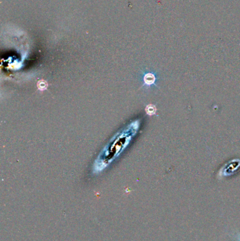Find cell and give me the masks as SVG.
Instances as JSON below:
<instances>
[{
    "label": "cell",
    "mask_w": 240,
    "mask_h": 241,
    "mask_svg": "<svg viewBox=\"0 0 240 241\" xmlns=\"http://www.w3.org/2000/svg\"><path fill=\"white\" fill-rule=\"evenodd\" d=\"M144 81H145V83L147 86L155 85L156 76H154V74H151V73H148V74H147L144 76Z\"/></svg>",
    "instance_id": "cell-1"
},
{
    "label": "cell",
    "mask_w": 240,
    "mask_h": 241,
    "mask_svg": "<svg viewBox=\"0 0 240 241\" xmlns=\"http://www.w3.org/2000/svg\"><path fill=\"white\" fill-rule=\"evenodd\" d=\"M156 106L154 105H148L147 107H146V109H145V111L147 112V114L149 116H152V115H154V114H156Z\"/></svg>",
    "instance_id": "cell-2"
},
{
    "label": "cell",
    "mask_w": 240,
    "mask_h": 241,
    "mask_svg": "<svg viewBox=\"0 0 240 241\" xmlns=\"http://www.w3.org/2000/svg\"><path fill=\"white\" fill-rule=\"evenodd\" d=\"M47 83L45 81V80H40L37 83V87H38L39 90H45L47 88Z\"/></svg>",
    "instance_id": "cell-3"
}]
</instances>
